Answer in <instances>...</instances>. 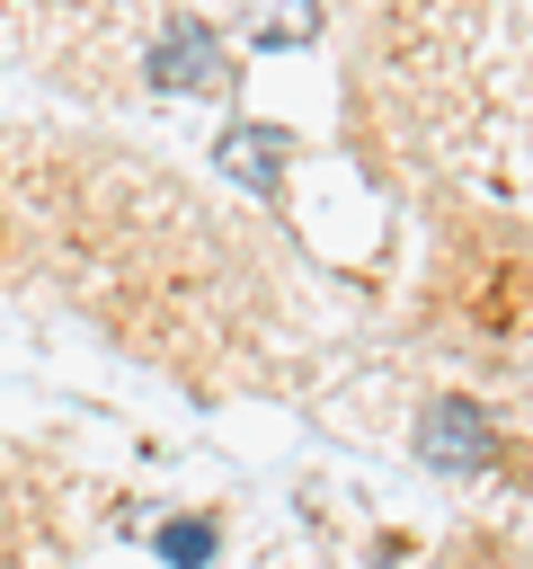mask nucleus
Listing matches in <instances>:
<instances>
[{
    "mask_svg": "<svg viewBox=\"0 0 533 569\" xmlns=\"http://www.w3.org/2000/svg\"><path fill=\"white\" fill-rule=\"evenodd\" d=\"M418 462L444 471V480H480V471L497 462V427H489V409L462 400V391L426 400V409H418Z\"/></svg>",
    "mask_w": 533,
    "mask_h": 569,
    "instance_id": "1",
    "label": "nucleus"
},
{
    "mask_svg": "<svg viewBox=\"0 0 533 569\" xmlns=\"http://www.w3.org/2000/svg\"><path fill=\"white\" fill-rule=\"evenodd\" d=\"M240 27L258 53H293L320 36V0H240Z\"/></svg>",
    "mask_w": 533,
    "mask_h": 569,
    "instance_id": "4",
    "label": "nucleus"
},
{
    "mask_svg": "<svg viewBox=\"0 0 533 569\" xmlns=\"http://www.w3.org/2000/svg\"><path fill=\"white\" fill-rule=\"evenodd\" d=\"M373 569H391V560H373Z\"/></svg>",
    "mask_w": 533,
    "mask_h": 569,
    "instance_id": "6",
    "label": "nucleus"
},
{
    "mask_svg": "<svg viewBox=\"0 0 533 569\" xmlns=\"http://www.w3.org/2000/svg\"><path fill=\"white\" fill-rule=\"evenodd\" d=\"M151 80L178 89V98H222L231 89V53H222V36L204 18H169L151 36Z\"/></svg>",
    "mask_w": 533,
    "mask_h": 569,
    "instance_id": "2",
    "label": "nucleus"
},
{
    "mask_svg": "<svg viewBox=\"0 0 533 569\" xmlns=\"http://www.w3.org/2000/svg\"><path fill=\"white\" fill-rule=\"evenodd\" d=\"M151 551H160L169 569H213V551H222V525H213V516H169V525L151 533Z\"/></svg>",
    "mask_w": 533,
    "mask_h": 569,
    "instance_id": "5",
    "label": "nucleus"
},
{
    "mask_svg": "<svg viewBox=\"0 0 533 569\" xmlns=\"http://www.w3.org/2000/svg\"><path fill=\"white\" fill-rule=\"evenodd\" d=\"M222 169L249 178V187L275 204V187H284V124H249V116H240V124L222 133Z\"/></svg>",
    "mask_w": 533,
    "mask_h": 569,
    "instance_id": "3",
    "label": "nucleus"
}]
</instances>
